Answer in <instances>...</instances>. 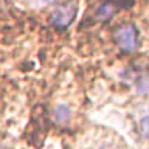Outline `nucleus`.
Masks as SVG:
<instances>
[{
    "label": "nucleus",
    "instance_id": "obj_1",
    "mask_svg": "<svg viewBox=\"0 0 149 149\" xmlns=\"http://www.w3.org/2000/svg\"><path fill=\"white\" fill-rule=\"evenodd\" d=\"M79 5L76 0H68L59 6H56L50 14V23L56 30H65L73 23V20L78 16Z\"/></svg>",
    "mask_w": 149,
    "mask_h": 149
},
{
    "label": "nucleus",
    "instance_id": "obj_2",
    "mask_svg": "<svg viewBox=\"0 0 149 149\" xmlns=\"http://www.w3.org/2000/svg\"><path fill=\"white\" fill-rule=\"evenodd\" d=\"M115 42L126 53H134L138 48V31L134 25H123L115 31Z\"/></svg>",
    "mask_w": 149,
    "mask_h": 149
},
{
    "label": "nucleus",
    "instance_id": "obj_3",
    "mask_svg": "<svg viewBox=\"0 0 149 149\" xmlns=\"http://www.w3.org/2000/svg\"><path fill=\"white\" fill-rule=\"evenodd\" d=\"M116 13V6L115 3L112 2H104L102 5H100L96 9H95V19L100 22H106L109 19L113 17V14Z\"/></svg>",
    "mask_w": 149,
    "mask_h": 149
},
{
    "label": "nucleus",
    "instance_id": "obj_4",
    "mask_svg": "<svg viewBox=\"0 0 149 149\" xmlns=\"http://www.w3.org/2000/svg\"><path fill=\"white\" fill-rule=\"evenodd\" d=\"M53 118L58 124H67L72 118V109L67 104H58L53 110Z\"/></svg>",
    "mask_w": 149,
    "mask_h": 149
},
{
    "label": "nucleus",
    "instance_id": "obj_5",
    "mask_svg": "<svg viewBox=\"0 0 149 149\" xmlns=\"http://www.w3.org/2000/svg\"><path fill=\"white\" fill-rule=\"evenodd\" d=\"M135 90H137V93H138V95H141V96H144L148 93V78H146V73H141L137 78V81H135Z\"/></svg>",
    "mask_w": 149,
    "mask_h": 149
},
{
    "label": "nucleus",
    "instance_id": "obj_6",
    "mask_svg": "<svg viewBox=\"0 0 149 149\" xmlns=\"http://www.w3.org/2000/svg\"><path fill=\"white\" fill-rule=\"evenodd\" d=\"M140 129H141L143 138H148V115H144L140 121Z\"/></svg>",
    "mask_w": 149,
    "mask_h": 149
},
{
    "label": "nucleus",
    "instance_id": "obj_7",
    "mask_svg": "<svg viewBox=\"0 0 149 149\" xmlns=\"http://www.w3.org/2000/svg\"><path fill=\"white\" fill-rule=\"evenodd\" d=\"M51 2H53V0H34V3L37 5V6H44V5H48Z\"/></svg>",
    "mask_w": 149,
    "mask_h": 149
},
{
    "label": "nucleus",
    "instance_id": "obj_8",
    "mask_svg": "<svg viewBox=\"0 0 149 149\" xmlns=\"http://www.w3.org/2000/svg\"><path fill=\"white\" fill-rule=\"evenodd\" d=\"M98 149H116V148H110V146H101V148H98Z\"/></svg>",
    "mask_w": 149,
    "mask_h": 149
}]
</instances>
